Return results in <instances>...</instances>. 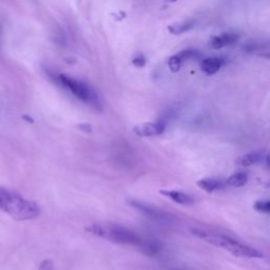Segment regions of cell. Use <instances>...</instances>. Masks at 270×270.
<instances>
[{
	"mask_svg": "<svg viewBox=\"0 0 270 270\" xmlns=\"http://www.w3.org/2000/svg\"><path fill=\"white\" fill-rule=\"evenodd\" d=\"M38 270H54V265L52 263V261L50 260H44L39 265Z\"/></svg>",
	"mask_w": 270,
	"mask_h": 270,
	"instance_id": "ac0fdd59",
	"label": "cell"
},
{
	"mask_svg": "<svg viewBox=\"0 0 270 270\" xmlns=\"http://www.w3.org/2000/svg\"><path fill=\"white\" fill-rule=\"evenodd\" d=\"M261 158H262V156H261L260 153L251 152V153H248V154H245V155L241 156L240 158H238L237 159V164L241 165V166L248 167V166H251V165H255V164L259 163Z\"/></svg>",
	"mask_w": 270,
	"mask_h": 270,
	"instance_id": "7c38bea8",
	"label": "cell"
},
{
	"mask_svg": "<svg viewBox=\"0 0 270 270\" xmlns=\"http://www.w3.org/2000/svg\"><path fill=\"white\" fill-rule=\"evenodd\" d=\"M191 233L196 238H199L209 244L224 248L225 250L229 251L233 256L239 258H256L261 259L263 258V254L258 249L251 247L249 245L243 244V243L233 240L227 236L223 235H215V233L205 231L200 228H192Z\"/></svg>",
	"mask_w": 270,
	"mask_h": 270,
	"instance_id": "3957f363",
	"label": "cell"
},
{
	"mask_svg": "<svg viewBox=\"0 0 270 270\" xmlns=\"http://www.w3.org/2000/svg\"><path fill=\"white\" fill-rule=\"evenodd\" d=\"M182 64H183V61H182L181 58L178 57L177 54H176V55L171 56L169 58V61H168L169 68H170L171 72H173V73L179 71V69H181V67H182Z\"/></svg>",
	"mask_w": 270,
	"mask_h": 270,
	"instance_id": "9a60e30c",
	"label": "cell"
},
{
	"mask_svg": "<svg viewBox=\"0 0 270 270\" xmlns=\"http://www.w3.org/2000/svg\"><path fill=\"white\" fill-rule=\"evenodd\" d=\"M197 186H199L203 190H205L206 192H213L215 190H219L223 187V184L219 179L215 178H203L200 179L199 182H197Z\"/></svg>",
	"mask_w": 270,
	"mask_h": 270,
	"instance_id": "8fae6325",
	"label": "cell"
},
{
	"mask_svg": "<svg viewBox=\"0 0 270 270\" xmlns=\"http://www.w3.org/2000/svg\"><path fill=\"white\" fill-rule=\"evenodd\" d=\"M166 129V123L164 121H158L155 123H146L141 126H138L134 129V132L139 136L142 137H150V136H157L161 134Z\"/></svg>",
	"mask_w": 270,
	"mask_h": 270,
	"instance_id": "8992f818",
	"label": "cell"
},
{
	"mask_svg": "<svg viewBox=\"0 0 270 270\" xmlns=\"http://www.w3.org/2000/svg\"><path fill=\"white\" fill-rule=\"evenodd\" d=\"M224 65V60L221 57H207L202 61V71L206 75L212 76L217 74Z\"/></svg>",
	"mask_w": 270,
	"mask_h": 270,
	"instance_id": "ba28073f",
	"label": "cell"
},
{
	"mask_svg": "<svg viewBox=\"0 0 270 270\" xmlns=\"http://www.w3.org/2000/svg\"><path fill=\"white\" fill-rule=\"evenodd\" d=\"M167 1H168V2H176L177 0H167Z\"/></svg>",
	"mask_w": 270,
	"mask_h": 270,
	"instance_id": "44dd1931",
	"label": "cell"
},
{
	"mask_svg": "<svg viewBox=\"0 0 270 270\" xmlns=\"http://www.w3.org/2000/svg\"><path fill=\"white\" fill-rule=\"evenodd\" d=\"M57 82L60 86L66 88L70 93L73 94L77 100L82 101L96 110H102V103L97 93L94 91V89L82 82V80H78L66 74H60L57 76Z\"/></svg>",
	"mask_w": 270,
	"mask_h": 270,
	"instance_id": "277c9868",
	"label": "cell"
},
{
	"mask_svg": "<svg viewBox=\"0 0 270 270\" xmlns=\"http://www.w3.org/2000/svg\"><path fill=\"white\" fill-rule=\"evenodd\" d=\"M254 208L261 212H270V201H258Z\"/></svg>",
	"mask_w": 270,
	"mask_h": 270,
	"instance_id": "2e32d148",
	"label": "cell"
},
{
	"mask_svg": "<svg viewBox=\"0 0 270 270\" xmlns=\"http://www.w3.org/2000/svg\"><path fill=\"white\" fill-rule=\"evenodd\" d=\"M92 235L108 240L116 244L132 245L139 248L143 254L154 256L160 250L158 242L143 238L135 231L116 224H93L86 228Z\"/></svg>",
	"mask_w": 270,
	"mask_h": 270,
	"instance_id": "6da1fadb",
	"label": "cell"
},
{
	"mask_svg": "<svg viewBox=\"0 0 270 270\" xmlns=\"http://www.w3.org/2000/svg\"><path fill=\"white\" fill-rule=\"evenodd\" d=\"M79 128L82 129V130H84V131H86V132H91V127H90V126L87 125V124L79 126Z\"/></svg>",
	"mask_w": 270,
	"mask_h": 270,
	"instance_id": "d6986e66",
	"label": "cell"
},
{
	"mask_svg": "<svg viewBox=\"0 0 270 270\" xmlns=\"http://www.w3.org/2000/svg\"><path fill=\"white\" fill-rule=\"evenodd\" d=\"M128 203L133 209L137 210L139 213L145 215L146 218H149L152 221L160 223V224H166V225L171 224L173 222V218L170 217V214L155 208V207H152L150 205H147L145 203H141L135 200H131Z\"/></svg>",
	"mask_w": 270,
	"mask_h": 270,
	"instance_id": "5b68a950",
	"label": "cell"
},
{
	"mask_svg": "<svg viewBox=\"0 0 270 270\" xmlns=\"http://www.w3.org/2000/svg\"><path fill=\"white\" fill-rule=\"evenodd\" d=\"M0 210L17 221L34 220L40 214V208L37 204L2 187H0Z\"/></svg>",
	"mask_w": 270,
	"mask_h": 270,
	"instance_id": "7a4b0ae2",
	"label": "cell"
},
{
	"mask_svg": "<svg viewBox=\"0 0 270 270\" xmlns=\"http://www.w3.org/2000/svg\"><path fill=\"white\" fill-rule=\"evenodd\" d=\"M238 39H239L238 34L231 33V32H225L218 36H213V37H211L209 41V47L214 50H220L237 42Z\"/></svg>",
	"mask_w": 270,
	"mask_h": 270,
	"instance_id": "52a82bcc",
	"label": "cell"
},
{
	"mask_svg": "<svg viewBox=\"0 0 270 270\" xmlns=\"http://www.w3.org/2000/svg\"><path fill=\"white\" fill-rule=\"evenodd\" d=\"M194 26V21L192 19L181 21V22H176L173 24H170L168 26V30L171 34L174 35H181L183 33H186L188 31H190Z\"/></svg>",
	"mask_w": 270,
	"mask_h": 270,
	"instance_id": "30bf717a",
	"label": "cell"
},
{
	"mask_svg": "<svg viewBox=\"0 0 270 270\" xmlns=\"http://www.w3.org/2000/svg\"><path fill=\"white\" fill-rule=\"evenodd\" d=\"M268 163L270 164V156H269V158H268Z\"/></svg>",
	"mask_w": 270,
	"mask_h": 270,
	"instance_id": "603a6c76",
	"label": "cell"
},
{
	"mask_svg": "<svg viewBox=\"0 0 270 270\" xmlns=\"http://www.w3.org/2000/svg\"><path fill=\"white\" fill-rule=\"evenodd\" d=\"M177 55L178 57L182 59V61H186V60H196V59H199L201 58V53L199 51H196V50H191V49H189V50H183L181 51L179 53H177Z\"/></svg>",
	"mask_w": 270,
	"mask_h": 270,
	"instance_id": "5bb4252c",
	"label": "cell"
},
{
	"mask_svg": "<svg viewBox=\"0 0 270 270\" xmlns=\"http://www.w3.org/2000/svg\"><path fill=\"white\" fill-rule=\"evenodd\" d=\"M23 119H24V120H26V121H29V122H30V121H31V122H33V121L31 120V118H29V116H26V115H24V116H23Z\"/></svg>",
	"mask_w": 270,
	"mask_h": 270,
	"instance_id": "ffe728a7",
	"label": "cell"
},
{
	"mask_svg": "<svg viewBox=\"0 0 270 270\" xmlns=\"http://www.w3.org/2000/svg\"><path fill=\"white\" fill-rule=\"evenodd\" d=\"M267 186H268V187H270V181L267 183Z\"/></svg>",
	"mask_w": 270,
	"mask_h": 270,
	"instance_id": "7402d4cb",
	"label": "cell"
},
{
	"mask_svg": "<svg viewBox=\"0 0 270 270\" xmlns=\"http://www.w3.org/2000/svg\"><path fill=\"white\" fill-rule=\"evenodd\" d=\"M247 181H248V176L245 172H237L235 174H232L231 176H229L226 182L231 187L239 188V187L245 186Z\"/></svg>",
	"mask_w": 270,
	"mask_h": 270,
	"instance_id": "4fadbf2b",
	"label": "cell"
},
{
	"mask_svg": "<svg viewBox=\"0 0 270 270\" xmlns=\"http://www.w3.org/2000/svg\"><path fill=\"white\" fill-rule=\"evenodd\" d=\"M159 193L161 195L168 197V199H170L171 201H173L181 205H192L194 203L193 197L184 192H179L175 190H160Z\"/></svg>",
	"mask_w": 270,
	"mask_h": 270,
	"instance_id": "9c48e42d",
	"label": "cell"
},
{
	"mask_svg": "<svg viewBox=\"0 0 270 270\" xmlns=\"http://www.w3.org/2000/svg\"><path fill=\"white\" fill-rule=\"evenodd\" d=\"M132 64L136 68H143L146 66V58L142 54H137L136 56H134L132 59Z\"/></svg>",
	"mask_w": 270,
	"mask_h": 270,
	"instance_id": "e0dca14e",
	"label": "cell"
}]
</instances>
